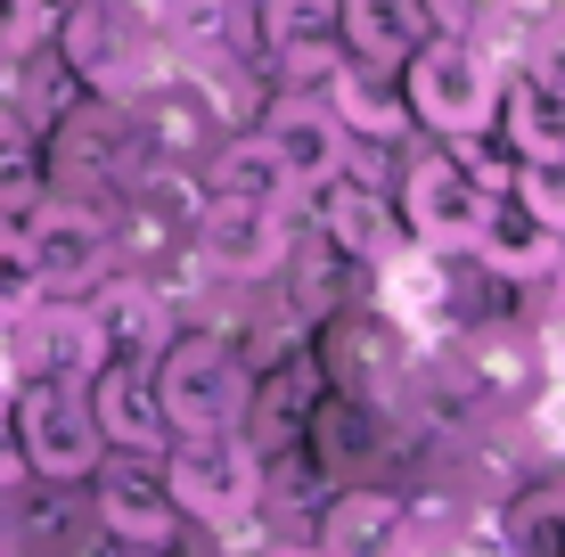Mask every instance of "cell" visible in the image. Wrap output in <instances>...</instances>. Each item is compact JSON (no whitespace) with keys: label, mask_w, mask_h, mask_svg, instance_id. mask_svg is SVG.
Wrapping results in <instances>:
<instances>
[{"label":"cell","mask_w":565,"mask_h":557,"mask_svg":"<svg viewBox=\"0 0 565 557\" xmlns=\"http://www.w3.org/2000/svg\"><path fill=\"white\" fill-rule=\"evenodd\" d=\"M402 99L426 140H492V107H500V57L476 33H418V50L402 57Z\"/></svg>","instance_id":"1"},{"label":"cell","mask_w":565,"mask_h":557,"mask_svg":"<svg viewBox=\"0 0 565 557\" xmlns=\"http://www.w3.org/2000/svg\"><path fill=\"white\" fill-rule=\"evenodd\" d=\"M156 475H164L181 525H205V533H238L246 516L263 508V459L246 451L230 427H213V435H172L164 459H156Z\"/></svg>","instance_id":"2"},{"label":"cell","mask_w":565,"mask_h":557,"mask_svg":"<svg viewBox=\"0 0 565 557\" xmlns=\"http://www.w3.org/2000/svg\"><path fill=\"white\" fill-rule=\"evenodd\" d=\"M483 197H492V189H483V172L459 140L411 148V157H402V197H394L411 255H459V246L476 238V222H483Z\"/></svg>","instance_id":"3"},{"label":"cell","mask_w":565,"mask_h":557,"mask_svg":"<svg viewBox=\"0 0 565 557\" xmlns=\"http://www.w3.org/2000/svg\"><path fill=\"white\" fill-rule=\"evenodd\" d=\"M17 451H25V484H90V468L107 459L99 418H90L83 377H17Z\"/></svg>","instance_id":"4"},{"label":"cell","mask_w":565,"mask_h":557,"mask_svg":"<svg viewBox=\"0 0 565 557\" xmlns=\"http://www.w3.org/2000/svg\"><path fill=\"white\" fill-rule=\"evenodd\" d=\"M50 42L74 90H99V99H124L148 74V17L131 0H74V9H57Z\"/></svg>","instance_id":"5"},{"label":"cell","mask_w":565,"mask_h":557,"mask_svg":"<svg viewBox=\"0 0 565 557\" xmlns=\"http://www.w3.org/2000/svg\"><path fill=\"white\" fill-rule=\"evenodd\" d=\"M156 401H164L172 435H213V427H238L246 418V369L230 344H205V336H181L164 344V361L148 369Z\"/></svg>","instance_id":"6"},{"label":"cell","mask_w":565,"mask_h":557,"mask_svg":"<svg viewBox=\"0 0 565 557\" xmlns=\"http://www.w3.org/2000/svg\"><path fill=\"white\" fill-rule=\"evenodd\" d=\"M255 140L270 148L287 189H320L328 172L353 164V131L337 124V107L320 90H270V107L255 115Z\"/></svg>","instance_id":"7"},{"label":"cell","mask_w":565,"mask_h":557,"mask_svg":"<svg viewBox=\"0 0 565 557\" xmlns=\"http://www.w3.org/2000/svg\"><path fill=\"white\" fill-rule=\"evenodd\" d=\"M311 197H320V238H328V255L361 263V271H394V263H411V238H402L394 197H385L377 181H361L353 164L328 172Z\"/></svg>","instance_id":"8"},{"label":"cell","mask_w":565,"mask_h":557,"mask_svg":"<svg viewBox=\"0 0 565 557\" xmlns=\"http://www.w3.org/2000/svg\"><path fill=\"white\" fill-rule=\"evenodd\" d=\"M0 336H9L17 377H90L107 361V329H99L90 303H57L50 312V296H42L17 320H0Z\"/></svg>","instance_id":"9"},{"label":"cell","mask_w":565,"mask_h":557,"mask_svg":"<svg viewBox=\"0 0 565 557\" xmlns=\"http://www.w3.org/2000/svg\"><path fill=\"white\" fill-rule=\"evenodd\" d=\"M83 394H90V418H99V443H107V451H124V459H164L172 418H164V401H156V386H148L140 353H107L99 369L83 377Z\"/></svg>","instance_id":"10"},{"label":"cell","mask_w":565,"mask_h":557,"mask_svg":"<svg viewBox=\"0 0 565 557\" xmlns=\"http://www.w3.org/2000/svg\"><path fill=\"white\" fill-rule=\"evenodd\" d=\"M156 42H164L181 66H246L263 50V17L255 0H164L156 9Z\"/></svg>","instance_id":"11"},{"label":"cell","mask_w":565,"mask_h":557,"mask_svg":"<svg viewBox=\"0 0 565 557\" xmlns=\"http://www.w3.org/2000/svg\"><path fill=\"white\" fill-rule=\"evenodd\" d=\"M189 255H198L205 271H230V279L279 271V263H287V197H270V205H213L205 197Z\"/></svg>","instance_id":"12"},{"label":"cell","mask_w":565,"mask_h":557,"mask_svg":"<svg viewBox=\"0 0 565 557\" xmlns=\"http://www.w3.org/2000/svg\"><path fill=\"white\" fill-rule=\"evenodd\" d=\"M90 516H99V533H115V542L131 549H164L172 533H181V508H172L164 475H156V459H124V468H90Z\"/></svg>","instance_id":"13"},{"label":"cell","mask_w":565,"mask_h":557,"mask_svg":"<svg viewBox=\"0 0 565 557\" xmlns=\"http://www.w3.org/2000/svg\"><path fill=\"white\" fill-rule=\"evenodd\" d=\"M320 99L337 107V124L353 131V140H369V148H394L402 131H418L411 124V99H402V66H394V57H353V50H344L337 74L320 83Z\"/></svg>","instance_id":"14"},{"label":"cell","mask_w":565,"mask_h":557,"mask_svg":"<svg viewBox=\"0 0 565 557\" xmlns=\"http://www.w3.org/2000/svg\"><path fill=\"white\" fill-rule=\"evenodd\" d=\"M467 255H476L492 279H509V287L557 279V271H565V238H557L550 222L524 214L509 189H492V197H483V222H476V238H467Z\"/></svg>","instance_id":"15"},{"label":"cell","mask_w":565,"mask_h":557,"mask_svg":"<svg viewBox=\"0 0 565 557\" xmlns=\"http://www.w3.org/2000/svg\"><path fill=\"white\" fill-rule=\"evenodd\" d=\"M492 140L509 148V157H550L565 148V83L533 66H500V107H492Z\"/></svg>","instance_id":"16"},{"label":"cell","mask_w":565,"mask_h":557,"mask_svg":"<svg viewBox=\"0 0 565 557\" xmlns=\"http://www.w3.org/2000/svg\"><path fill=\"white\" fill-rule=\"evenodd\" d=\"M337 33L353 57H411L418 33H435V0H337Z\"/></svg>","instance_id":"17"},{"label":"cell","mask_w":565,"mask_h":557,"mask_svg":"<svg viewBox=\"0 0 565 557\" xmlns=\"http://www.w3.org/2000/svg\"><path fill=\"white\" fill-rule=\"evenodd\" d=\"M402 516H411V508H402L394 492H369V484L337 492V501L320 508V549H394L402 533H411Z\"/></svg>","instance_id":"18"},{"label":"cell","mask_w":565,"mask_h":557,"mask_svg":"<svg viewBox=\"0 0 565 557\" xmlns=\"http://www.w3.org/2000/svg\"><path fill=\"white\" fill-rule=\"evenodd\" d=\"M205 197H213V205H270V197H296V189L279 181V164H270V148L255 140V131H238V140L213 148Z\"/></svg>","instance_id":"19"},{"label":"cell","mask_w":565,"mask_h":557,"mask_svg":"<svg viewBox=\"0 0 565 557\" xmlns=\"http://www.w3.org/2000/svg\"><path fill=\"white\" fill-rule=\"evenodd\" d=\"M50 197V140L33 124H0V222H25Z\"/></svg>","instance_id":"20"},{"label":"cell","mask_w":565,"mask_h":557,"mask_svg":"<svg viewBox=\"0 0 565 557\" xmlns=\"http://www.w3.org/2000/svg\"><path fill=\"white\" fill-rule=\"evenodd\" d=\"M509 197L565 238V148H550V157H509Z\"/></svg>","instance_id":"21"},{"label":"cell","mask_w":565,"mask_h":557,"mask_svg":"<svg viewBox=\"0 0 565 557\" xmlns=\"http://www.w3.org/2000/svg\"><path fill=\"white\" fill-rule=\"evenodd\" d=\"M42 255H33L25 222H0V320H17L25 303H42Z\"/></svg>","instance_id":"22"},{"label":"cell","mask_w":565,"mask_h":557,"mask_svg":"<svg viewBox=\"0 0 565 557\" xmlns=\"http://www.w3.org/2000/svg\"><path fill=\"white\" fill-rule=\"evenodd\" d=\"M509 542L516 549H565V484L524 492V501L509 508Z\"/></svg>","instance_id":"23"},{"label":"cell","mask_w":565,"mask_h":557,"mask_svg":"<svg viewBox=\"0 0 565 557\" xmlns=\"http://www.w3.org/2000/svg\"><path fill=\"white\" fill-rule=\"evenodd\" d=\"M50 25H57V0H0V57L42 50Z\"/></svg>","instance_id":"24"},{"label":"cell","mask_w":565,"mask_h":557,"mask_svg":"<svg viewBox=\"0 0 565 557\" xmlns=\"http://www.w3.org/2000/svg\"><path fill=\"white\" fill-rule=\"evenodd\" d=\"M25 484V451H17V410H9V386H0V492Z\"/></svg>","instance_id":"25"},{"label":"cell","mask_w":565,"mask_h":557,"mask_svg":"<svg viewBox=\"0 0 565 557\" xmlns=\"http://www.w3.org/2000/svg\"><path fill=\"white\" fill-rule=\"evenodd\" d=\"M541 9H565V0H541Z\"/></svg>","instance_id":"26"},{"label":"cell","mask_w":565,"mask_h":557,"mask_svg":"<svg viewBox=\"0 0 565 557\" xmlns=\"http://www.w3.org/2000/svg\"><path fill=\"white\" fill-rule=\"evenodd\" d=\"M0 66H9V57H0Z\"/></svg>","instance_id":"27"}]
</instances>
